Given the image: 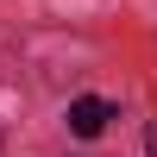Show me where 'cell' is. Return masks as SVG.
Listing matches in <instances>:
<instances>
[{"instance_id": "cell-1", "label": "cell", "mask_w": 157, "mask_h": 157, "mask_svg": "<svg viewBox=\"0 0 157 157\" xmlns=\"http://www.w3.org/2000/svg\"><path fill=\"white\" fill-rule=\"evenodd\" d=\"M107 120H113V107H107L101 94L69 101V132H75V138H101V132H107Z\"/></svg>"}, {"instance_id": "cell-2", "label": "cell", "mask_w": 157, "mask_h": 157, "mask_svg": "<svg viewBox=\"0 0 157 157\" xmlns=\"http://www.w3.org/2000/svg\"><path fill=\"white\" fill-rule=\"evenodd\" d=\"M145 151H151V157H157V120H151V132H145Z\"/></svg>"}]
</instances>
